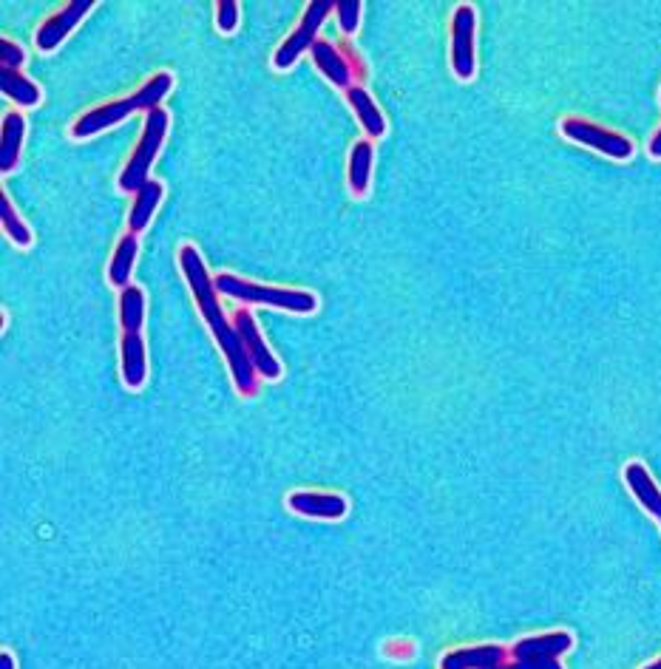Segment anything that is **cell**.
Here are the masks:
<instances>
[{"mask_svg":"<svg viewBox=\"0 0 661 669\" xmlns=\"http://www.w3.org/2000/svg\"><path fill=\"white\" fill-rule=\"evenodd\" d=\"M180 264H182V273H185L187 284H191L193 298H196V304H200V312L205 315L207 326H210V332H214L216 344L221 346V353H225V358H228L236 389H239L244 397H250V394L255 392V387H259V380H255L259 374H255L253 364H250L248 349H244V344H241L239 332H236V326L228 324V318H225V312H221L219 298H216V287H214V281H210V276H207L200 250L191 247V244H185V247L180 250Z\"/></svg>","mask_w":661,"mask_h":669,"instance_id":"6da1fadb","label":"cell"},{"mask_svg":"<svg viewBox=\"0 0 661 669\" xmlns=\"http://www.w3.org/2000/svg\"><path fill=\"white\" fill-rule=\"evenodd\" d=\"M171 85H173V77L168 74V71H159V74H153L151 80H148V83L137 91V94H132V97L117 100V103H105V105H100V108L83 114V117L71 125V137L75 139L94 137V134L105 131V128H111V125L123 123V119L128 117V114H134V111H145V114H151V111H157L159 103L166 100V94L171 91Z\"/></svg>","mask_w":661,"mask_h":669,"instance_id":"7a4b0ae2","label":"cell"},{"mask_svg":"<svg viewBox=\"0 0 661 669\" xmlns=\"http://www.w3.org/2000/svg\"><path fill=\"white\" fill-rule=\"evenodd\" d=\"M216 292L221 296L236 298V301H244V304H264V307H276V310L296 312V315H310L318 307L316 296L304 290H278V287H267V284H255V281H241V278L230 276V273H219L214 278Z\"/></svg>","mask_w":661,"mask_h":669,"instance_id":"3957f363","label":"cell"},{"mask_svg":"<svg viewBox=\"0 0 661 669\" xmlns=\"http://www.w3.org/2000/svg\"><path fill=\"white\" fill-rule=\"evenodd\" d=\"M166 134H168V114L162 108L151 111V114L145 117L143 137H139L132 162H128L125 171L119 173V191H125V194H137L139 187L148 182V171H151L153 159H157L159 148L166 142Z\"/></svg>","mask_w":661,"mask_h":669,"instance_id":"277c9868","label":"cell"},{"mask_svg":"<svg viewBox=\"0 0 661 669\" xmlns=\"http://www.w3.org/2000/svg\"><path fill=\"white\" fill-rule=\"evenodd\" d=\"M332 9H335V0H316V3L307 7V12H304V18L296 26V32H293V35H289L282 46H278L276 57H273V66H276L278 71L289 69V66H293V62L304 55V51L316 46L318 28H321V23L327 21V14H330Z\"/></svg>","mask_w":661,"mask_h":669,"instance_id":"5b68a950","label":"cell"},{"mask_svg":"<svg viewBox=\"0 0 661 669\" xmlns=\"http://www.w3.org/2000/svg\"><path fill=\"white\" fill-rule=\"evenodd\" d=\"M562 134H566L568 139H573V142H579V146L593 148V151L605 153V157L611 159H630L634 157V142L627 137H622V134L616 131H607V128H602V125L591 123V119H579V117H568L562 119Z\"/></svg>","mask_w":661,"mask_h":669,"instance_id":"8992f818","label":"cell"},{"mask_svg":"<svg viewBox=\"0 0 661 669\" xmlns=\"http://www.w3.org/2000/svg\"><path fill=\"white\" fill-rule=\"evenodd\" d=\"M475 35L477 12L475 7L463 3V7L455 9V18H452V69H455L460 80H471L477 71Z\"/></svg>","mask_w":661,"mask_h":669,"instance_id":"52a82bcc","label":"cell"},{"mask_svg":"<svg viewBox=\"0 0 661 669\" xmlns=\"http://www.w3.org/2000/svg\"><path fill=\"white\" fill-rule=\"evenodd\" d=\"M233 326H236V332H239L244 349H248V358H250V364H253L255 374H262V378H267V380L282 378V364L276 360V355L270 353V346L264 344L262 332H259V326H255L253 315H250L248 310H239L233 315Z\"/></svg>","mask_w":661,"mask_h":669,"instance_id":"ba28073f","label":"cell"},{"mask_svg":"<svg viewBox=\"0 0 661 669\" xmlns=\"http://www.w3.org/2000/svg\"><path fill=\"white\" fill-rule=\"evenodd\" d=\"M94 7V0H75V3H66V7L60 9V12H55L52 18H48L46 23H43L41 28H37L35 43L41 51H55L57 46L62 43V37L69 35L71 28L77 26V23L83 21L86 12Z\"/></svg>","mask_w":661,"mask_h":669,"instance_id":"9c48e42d","label":"cell"},{"mask_svg":"<svg viewBox=\"0 0 661 669\" xmlns=\"http://www.w3.org/2000/svg\"><path fill=\"white\" fill-rule=\"evenodd\" d=\"M289 511L307 519H344L350 505L341 494H312V491H298L287 499Z\"/></svg>","mask_w":661,"mask_h":669,"instance_id":"30bf717a","label":"cell"},{"mask_svg":"<svg viewBox=\"0 0 661 669\" xmlns=\"http://www.w3.org/2000/svg\"><path fill=\"white\" fill-rule=\"evenodd\" d=\"M509 649L497 644H480V647L452 649L441 658V669H494L509 661Z\"/></svg>","mask_w":661,"mask_h":669,"instance_id":"8fae6325","label":"cell"},{"mask_svg":"<svg viewBox=\"0 0 661 669\" xmlns=\"http://www.w3.org/2000/svg\"><path fill=\"white\" fill-rule=\"evenodd\" d=\"M573 647V635L571 633H543V635H528V638H520L514 647L509 649L511 658H557L566 656L568 649Z\"/></svg>","mask_w":661,"mask_h":669,"instance_id":"7c38bea8","label":"cell"},{"mask_svg":"<svg viewBox=\"0 0 661 669\" xmlns=\"http://www.w3.org/2000/svg\"><path fill=\"white\" fill-rule=\"evenodd\" d=\"M625 483H627V488H630V494L636 497V503H639L641 508L650 514V517L659 519V524H661V491H659V485L653 483L650 471L641 463H627Z\"/></svg>","mask_w":661,"mask_h":669,"instance_id":"4fadbf2b","label":"cell"},{"mask_svg":"<svg viewBox=\"0 0 661 669\" xmlns=\"http://www.w3.org/2000/svg\"><path fill=\"white\" fill-rule=\"evenodd\" d=\"M123 380L128 389H143L145 378H148V360H145V344L139 332H125L123 344Z\"/></svg>","mask_w":661,"mask_h":669,"instance_id":"5bb4252c","label":"cell"},{"mask_svg":"<svg viewBox=\"0 0 661 669\" xmlns=\"http://www.w3.org/2000/svg\"><path fill=\"white\" fill-rule=\"evenodd\" d=\"M312 60H316L318 71H321V74H324L327 80L335 85V89H346V91L352 89V85H350L352 83L350 66H346V60L341 57V51H338L332 43L318 41L316 46H312Z\"/></svg>","mask_w":661,"mask_h":669,"instance_id":"9a60e30c","label":"cell"},{"mask_svg":"<svg viewBox=\"0 0 661 669\" xmlns=\"http://www.w3.org/2000/svg\"><path fill=\"white\" fill-rule=\"evenodd\" d=\"M346 103H350V108L355 111V117H358V123L364 125V131L369 134V137H384L386 131V119L384 114H380L378 103H375L369 94H366L361 85H352L350 91H346Z\"/></svg>","mask_w":661,"mask_h":669,"instance_id":"2e32d148","label":"cell"},{"mask_svg":"<svg viewBox=\"0 0 661 669\" xmlns=\"http://www.w3.org/2000/svg\"><path fill=\"white\" fill-rule=\"evenodd\" d=\"M162 185H159L157 180H148L143 187L137 191V199H134L132 207V216H128V230H132L134 235L143 233L145 228H148V221H151L153 210L159 207V201H162Z\"/></svg>","mask_w":661,"mask_h":669,"instance_id":"e0dca14e","label":"cell"},{"mask_svg":"<svg viewBox=\"0 0 661 669\" xmlns=\"http://www.w3.org/2000/svg\"><path fill=\"white\" fill-rule=\"evenodd\" d=\"M23 134H26V119L12 111L3 117V148H0V171L9 173L18 159H21V146H23Z\"/></svg>","mask_w":661,"mask_h":669,"instance_id":"ac0fdd59","label":"cell"},{"mask_svg":"<svg viewBox=\"0 0 661 669\" xmlns=\"http://www.w3.org/2000/svg\"><path fill=\"white\" fill-rule=\"evenodd\" d=\"M369 173H373V142L358 139L350 153V187L355 196H364L369 187Z\"/></svg>","mask_w":661,"mask_h":669,"instance_id":"d6986e66","label":"cell"},{"mask_svg":"<svg viewBox=\"0 0 661 669\" xmlns=\"http://www.w3.org/2000/svg\"><path fill=\"white\" fill-rule=\"evenodd\" d=\"M137 250H139V242L134 233H128L123 242L117 244V250H114V258L109 262V278L114 287H123V290L128 287V281H132L134 258H137Z\"/></svg>","mask_w":661,"mask_h":669,"instance_id":"ffe728a7","label":"cell"},{"mask_svg":"<svg viewBox=\"0 0 661 669\" xmlns=\"http://www.w3.org/2000/svg\"><path fill=\"white\" fill-rule=\"evenodd\" d=\"M0 89L9 100L21 105H37L41 103V89H37L29 77H23L21 71H9L0 69Z\"/></svg>","mask_w":661,"mask_h":669,"instance_id":"44dd1931","label":"cell"},{"mask_svg":"<svg viewBox=\"0 0 661 669\" xmlns=\"http://www.w3.org/2000/svg\"><path fill=\"white\" fill-rule=\"evenodd\" d=\"M145 318V296L139 287H125L119 292V321H123L125 332H139L143 330Z\"/></svg>","mask_w":661,"mask_h":669,"instance_id":"7402d4cb","label":"cell"},{"mask_svg":"<svg viewBox=\"0 0 661 669\" xmlns=\"http://www.w3.org/2000/svg\"><path fill=\"white\" fill-rule=\"evenodd\" d=\"M0 221H3V230H7V235L18 247H29L32 244V230L23 224L21 216L14 214L12 201L7 196H0Z\"/></svg>","mask_w":661,"mask_h":669,"instance_id":"603a6c76","label":"cell"},{"mask_svg":"<svg viewBox=\"0 0 661 669\" xmlns=\"http://www.w3.org/2000/svg\"><path fill=\"white\" fill-rule=\"evenodd\" d=\"M335 14L341 28L346 35H352L361 23V0H335Z\"/></svg>","mask_w":661,"mask_h":669,"instance_id":"cb8c5ba5","label":"cell"},{"mask_svg":"<svg viewBox=\"0 0 661 669\" xmlns=\"http://www.w3.org/2000/svg\"><path fill=\"white\" fill-rule=\"evenodd\" d=\"M216 26H219L225 35L236 32V26H239V7H236L233 0H219V3H216Z\"/></svg>","mask_w":661,"mask_h":669,"instance_id":"d4e9b609","label":"cell"},{"mask_svg":"<svg viewBox=\"0 0 661 669\" xmlns=\"http://www.w3.org/2000/svg\"><path fill=\"white\" fill-rule=\"evenodd\" d=\"M23 60H26V55H23L21 46H14L12 41L0 43V69L21 71Z\"/></svg>","mask_w":661,"mask_h":669,"instance_id":"484cf974","label":"cell"},{"mask_svg":"<svg viewBox=\"0 0 661 669\" xmlns=\"http://www.w3.org/2000/svg\"><path fill=\"white\" fill-rule=\"evenodd\" d=\"M494 669H562L557 658H511Z\"/></svg>","mask_w":661,"mask_h":669,"instance_id":"4316f807","label":"cell"},{"mask_svg":"<svg viewBox=\"0 0 661 669\" xmlns=\"http://www.w3.org/2000/svg\"><path fill=\"white\" fill-rule=\"evenodd\" d=\"M650 157L661 159V125H659V131L653 134V139H650Z\"/></svg>","mask_w":661,"mask_h":669,"instance_id":"83f0119b","label":"cell"},{"mask_svg":"<svg viewBox=\"0 0 661 669\" xmlns=\"http://www.w3.org/2000/svg\"><path fill=\"white\" fill-rule=\"evenodd\" d=\"M0 669H18L12 653H0Z\"/></svg>","mask_w":661,"mask_h":669,"instance_id":"f1b7e54d","label":"cell"},{"mask_svg":"<svg viewBox=\"0 0 661 669\" xmlns=\"http://www.w3.org/2000/svg\"><path fill=\"white\" fill-rule=\"evenodd\" d=\"M641 669H661V658H659V661H653V664H648V667H641Z\"/></svg>","mask_w":661,"mask_h":669,"instance_id":"f546056e","label":"cell"}]
</instances>
